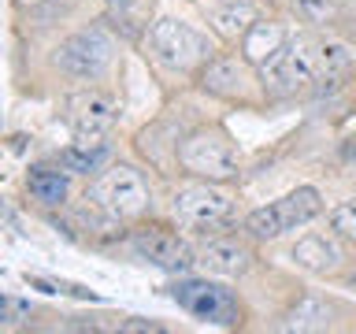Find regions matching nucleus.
<instances>
[{
	"instance_id": "nucleus-20",
	"label": "nucleus",
	"mask_w": 356,
	"mask_h": 334,
	"mask_svg": "<svg viewBox=\"0 0 356 334\" xmlns=\"http://www.w3.org/2000/svg\"><path fill=\"white\" fill-rule=\"evenodd\" d=\"M289 8H293V15L300 22H308V26H316V30L338 26V22L345 19L341 0H289Z\"/></svg>"
},
{
	"instance_id": "nucleus-5",
	"label": "nucleus",
	"mask_w": 356,
	"mask_h": 334,
	"mask_svg": "<svg viewBox=\"0 0 356 334\" xmlns=\"http://www.w3.org/2000/svg\"><path fill=\"white\" fill-rule=\"evenodd\" d=\"M56 67L74 82H100L115 67V38L104 26L74 30L71 38L56 45Z\"/></svg>"
},
{
	"instance_id": "nucleus-24",
	"label": "nucleus",
	"mask_w": 356,
	"mask_h": 334,
	"mask_svg": "<svg viewBox=\"0 0 356 334\" xmlns=\"http://www.w3.org/2000/svg\"><path fill=\"white\" fill-rule=\"evenodd\" d=\"M345 19H349L353 26H356V0H349V8H345Z\"/></svg>"
},
{
	"instance_id": "nucleus-23",
	"label": "nucleus",
	"mask_w": 356,
	"mask_h": 334,
	"mask_svg": "<svg viewBox=\"0 0 356 334\" xmlns=\"http://www.w3.org/2000/svg\"><path fill=\"white\" fill-rule=\"evenodd\" d=\"M26 316H30V305H22V301L11 297V294L0 297V327H4V331H15Z\"/></svg>"
},
{
	"instance_id": "nucleus-3",
	"label": "nucleus",
	"mask_w": 356,
	"mask_h": 334,
	"mask_svg": "<svg viewBox=\"0 0 356 334\" xmlns=\"http://www.w3.org/2000/svg\"><path fill=\"white\" fill-rule=\"evenodd\" d=\"M323 216V193L316 186H297L282 193L278 200L271 205L256 208L245 216V234H249L252 241H278L286 238V234H293L300 227H308L312 219Z\"/></svg>"
},
{
	"instance_id": "nucleus-6",
	"label": "nucleus",
	"mask_w": 356,
	"mask_h": 334,
	"mask_svg": "<svg viewBox=\"0 0 356 334\" xmlns=\"http://www.w3.org/2000/svg\"><path fill=\"white\" fill-rule=\"evenodd\" d=\"M264 89L271 97H297L308 93L312 86H319V60H316V38L300 33V38H289V45L275 56L271 63L260 67Z\"/></svg>"
},
{
	"instance_id": "nucleus-13",
	"label": "nucleus",
	"mask_w": 356,
	"mask_h": 334,
	"mask_svg": "<svg viewBox=\"0 0 356 334\" xmlns=\"http://www.w3.org/2000/svg\"><path fill=\"white\" fill-rule=\"evenodd\" d=\"M341 238L338 234H305L297 245H293V264L297 267H305V271L312 275H330V271H338L341 260H345V253H341Z\"/></svg>"
},
{
	"instance_id": "nucleus-22",
	"label": "nucleus",
	"mask_w": 356,
	"mask_h": 334,
	"mask_svg": "<svg viewBox=\"0 0 356 334\" xmlns=\"http://www.w3.org/2000/svg\"><path fill=\"white\" fill-rule=\"evenodd\" d=\"M330 230L338 234L345 245H356V193L330 208Z\"/></svg>"
},
{
	"instance_id": "nucleus-9",
	"label": "nucleus",
	"mask_w": 356,
	"mask_h": 334,
	"mask_svg": "<svg viewBox=\"0 0 356 334\" xmlns=\"http://www.w3.org/2000/svg\"><path fill=\"white\" fill-rule=\"evenodd\" d=\"M127 245L141 264H152V267H160V271L178 275V271L197 267V249L178 230L160 227V223H141V227H134L127 234Z\"/></svg>"
},
{
	"instance_id": "nucleus-2",
	"label": "nucleus",
	"mask_w": 356,
	"mask_h": 334,
	"mask_svg": "<svg viewBox=\"0 0 356 334\" xmlns=\"http://www.w3.org/2000/svg\"><path fill=\"white\" fill-rule=\"evenodd\" d=\"M175 160L186 175L208 178V182H230L241 175V149L227 127H200L186 134L175 149Z\"/></svg>"
},
{
	"instance_id": "nucleus-16",
	"label": "nucleus",
	"mask_w": 356,
	"mask_h": 334,
	"mask_svg": "<svg viewBox=\"0 0 356 334\" xmlns=\"http://www.w3.org/2000/svg\"><path fill=\"white\" fill-rule=\"evenodd\" d=\"M26 189H30V197L38 200V205L63 208L67 197H71V171H67L63 164H56V167H44V164L41 167H30Z\"/></svg>"
},
{
	"instance_id": "nucleus-8",
	"label": "nucleus",
	"mask_w": 356,
	"mask_h": 334,
	"mask_svg": "<svg viewBox=\"0 0 356 334\" xmlns=\"http://www.w3.org/2000/svg\"><path fill=\"white\" fill-rule=\"evenodd\" d=\"M256 71H260V67H252L241 52H216L197 71V86L204 89L208 97L249 104V100H256V93H260V86H264V78H256Z\"/></svg>"
},
{
	"instance_id": "nucleus-1",
	"label": "nucleus",
	"mask_w": 356,
	"mask_h": 334,
	"mask_svg": "<svg viewBox=\"0 0 356 334\" xmlns=\"http://www.w3.org/2000/svg\"><path fill=\"white\" fill-rule=\"evenodd\" d=\"M145 49L163 71L171 74H197L211 56H216V45L208 41V33H200L197 26H189L186 19L163 15L152 19L149 30H145Z\"/></svg>"
},
{
	"instance_id": "nucleus-10",
	"label": "nucleus",
	"mask_w": 356,
	"mask_h": 334,
	"mask_svg": "<svg viewBox=\"0 0 356 334\" xmlns=\"http://www.w3.org/2000/svg\"><path fill=\"white\" fill-rule=\"evenodd\" d=\"M171 297L193 319L216 323V327H238L241 323V301L227 286L211 283V278H178Z\"/></svg>"
},
{
	"instance_id": "nucleus-21",
	"label": "nucleus",
	"mask_w": 356,
	"mask_h": 334,
	"mask_svg": "<svg viewBox=\"0 0 356 334\" xmlns=\"http://www.w3.org/2000/svg\"><path fill=\"white\" fill-rule=\"evenodd\" d=\"M149 8H152V0H111L108 4L115 26H122L127 33H138L141 26H149Z\"/></svg>"
},
{
	"instance_id": "nucleus-19",
	"label": "nucleus",
	"mask_w": 356,
	"mask_h": 334,
	"mask_svg": "<svg viewBox=\"0 0 356 334\" xmlns=\"http://www.w3.org/2000/svg\"><path fill=\"white\" fill-rule=\"evenodd\" d=\"M316 60H319V78L323 82H330V78L345 74L353 67V49L338 38H316Z\"/></svg>"
},
{
	"instance_id": "nucleus-11",
	"label": "nucleus",
	"mask_w": 356,
	"mask_h": 334,
	"mask_svg": "<svg viewBox=\"0 0 356 334\" xmlns=\"http://www.w3.org/2000/svg\"><path fill=\"white\" fill-rule=\"evenodd\" d=\"M115 116H119L115 100L100 89H82V93L67 97V127H71L74 138L104 141L115 127Z\"/></svg>"
},
{
	"instance_id": "nucleus-15",
	"label": "nucleus",
	"mask_w": 356,
	"mask_h": 334,
	"mask_svg": "<svg viewBox=\"0 0 356 334\" xmlns=\"http://www.w3.org/2000/svg\"><path fill=\"white\" fill-rule=\"evenodd\" d=\"M204 11H208L211 30H216L222 41H241L252 22L260 19V11H256V4H249V0H204Z\"/></svg>"
},
{
	"instance_id": "nucleus-7",
	"label": "nucleus",
	"mask_w": 356,
	"mask_h": 334,
	"mask_svg": "<svg viewBox=\"0 0 356 334\" xmlns=\"http://www.w3.org/2000/svg\"><path fill=\"white\" fill-rule=\"evenodd\" d=\"M93 197L104 205L119 223H134L152 208V186L134 164H111L97 175Z\"/></svg>"
},
{
	"instance_id": "nucleus-14",
	"label": "nucleus",
	"mask_w": 356,
	"mask_h": 334,
	"mask_svg": "<svg viewBox=\"0 0 356 334\" xmlns=\"http://www.w3.org/2000/svg\"><path fill=\"white\" fill-rule=\"evenodd\" d=\"M289 38H293V33H289L278 19H256L249 26V33L241 38V56L252 67H264V63H271L275 56L286 49Z\"/></svg>"
},
{
	"instance_id": "nucleus-12",
	"label": "nucleus",
	"mask_w": 356,
	"mask_h": 334,
	"mask_svg": "<svg viewBox=\"0 0 356 334\" xmlns=\"http://www.w3.org/2000/svg\"><path fill=\"white\" fill-rule=\"evenodd\" d=\"M197 267L204 275H216V278H238L252 267V249L238 238V234H219L216 230L197 245Z\"/></svg>"
},
{
	"instance_id": "nucleus-4",
	"label": "nucleus",
	"mask_w": 356,
	"mask_h": 334,
	"mask_svg": "<svg viewBox=\"0 0 356 334\" xmlns=\"http://www.w3.org/2000/svg\"><path fill=\"white\" fill-rule=\"evenodd\" d=\"M175 223L189 234H216L222 227L234 223V193L222 189V182H208V178H197V182H186L171 200Z\"/></svg>"
},
{
	"instance_id": "nucleus-17",
	"label": "nucleus",
	"mask_w": 356,
	"mask_h": 334,
	"mask_svg": "<svg viewBox=\"0 0 356 334\" xmlns=\"http://www.w3.org/2000/svg\"><path fill=\"white\" fill-rule=\"evenodd\" d=\"M108 156H111L108 141H86V138H74V141L60 152V160H56V164H63L71 175H97V171H104Z\"/></svg>"
},
{
	"instance_id": "nucleus-18",
	"label": "nucleus",
	"mask_w": 356,
	"mask_h": 334,
	"mask_svg": "<svg viewBox=\"0 0 356 334\" xmlns=\"http://www.w3.org/2000/svg\"><path fill=\"white\" fill-rule=\"evenodd\" d=\"M334 308L323 297H300L282 323V331H330Z\"/></svg>"
},
{
	"instance_id": "nucleus-25",
	"label": "nucleus",
	"mask_w": 356,
	"mask_h": 334,
	"mask_svg": "<svg viewBox=\"0 0 356 334\" xmlns=\"http://www.w3.org/2000/svg\"><path fill=\"white\" fill-rule=\"evenodd\" d=\"M249 4H256V0H249Z\"/></svg>"
}]
</instances>
